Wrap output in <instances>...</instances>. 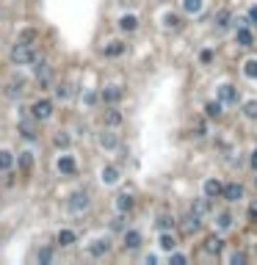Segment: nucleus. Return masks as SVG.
I'll return each instance as SVG.
<instances>
[{
  "mask_svg": "<svg viewBox=\"0 0 257 265\" xmlns=\"http://www.w3.org/2000/svg\"><path fill=\"white\" fill-rule=\"evenodd\" d=\"M22 94H25V80H22V78L9 80V86H6V97H9V100H17V97H22Z\"/></svg>",
  "mask_w": 257,
  "mask_h": 265,
  "instance_id": "obj_17",
  "label": "nucleus"
},
{
  "mask_svg": "<svg viewBox=\"0 0 257 265\" xmlns=\"http://www.w3.org/2000/svg\"><path fill=\"white\" fill-rule=\"evenodd\" d=\"M174 221L169 213H158V219H155V227H158V232H169V229H174Z\"/></svg>",
  "mask_w": 257,
  "mask_h": 265,
  "instance_id": "obj_20",
  "label": "nucleus"
},
{
  "mask_svg": "<svg viewBox=\"0 0 257 265\" xmlns=\"http://www.w3.org/2000/svg\"><path fill=\"white\" fill-rule=\"evenodd\" d=\"M216 100L219 103H224V108H229V105H238V88H235L232 83H221L219 88H216Z\"/></svg>",
  "mask_w": 257,
  "mask_h": 265,
  "instance_id": "obj_3",
  "label": "nucleus"
},
{
  "mask_svg": "<svg viewBox=\"0 0 257 265\" xmlns=\"http://www.w3.org/2000/svg\"><path fill=\"white\" fill-rule=\"evenodd\" d=\"M56 240H58V246H64V249H66V246H75V243H78V235L72 232V229H61Z\"/></svg>",
  "mask_w": 257,
  "mask_h": 265,
  "instance_id": "obj_23",
  "label": "nucleus"
},
{
  "mask_svg": "<svg viewBox=\"0 0 257 265\" xmlns=\"http://www.w3.org/2000/svg\"><path fill=\"white\" fill-rule=\"evenodd\" d=\"M235 42H238L241 47H252V44H254V33L246 28V22H243L241 28L235 31Z\"/></svg>",
  "mask_w": 257,
  "mask_h": 265,
  "instance_id": "obj_18",
  "label": "nucleus"
},
{
  "mask_svg": "<svg viewBox=\"0 0 257 265\" xmlns=\"http://www.w3.org/2000/svg\"><path fill=\"white\" fill-rule=\"evenodd\" d=\"M119 28L125 31V33H133L138 28V17L136 14H125V17H119Z\"/></svg>",
  "mask_w": 257,
  "mask_h": 265,
  "instance_id": "obj_21",
  "label": "nucleus"
},
{
  "mask_svg": "<svg viewBox=\"0 0 257 265\" xmlns=\"http://www.w3.org/2000/svg\"><path fill=\"white\" fill-rule=\"evenodd\" d=\"M229 25H232V11H219V14H216V28L227 31Z\"/></svg>",
  "mask_w": 257,
  "mask_h": 265,
  "instance_id": "obj_30",
  "label": "nucleus"
},
{
  "mask_svg": "<svg viewBox=\"0 0 257 265\" xmlns=\"http://www.w3.org/2000/svg\"><path fill=\"white\" fill-rule=\"evenodd\" d=\"M11 166H14V155L6 152V149H0V172H9Z\"/></svg>",
  "mask_w": 257,
  "mask_h": 265,
  "instance_id": "obj_32",
  "label": "nucleus"
},
{
  "mask_svg": "<svg viewBox=\"0 0 257 265\" xmlns=\"http://www.w3.org/2000/svg\"><path fill=\"white\" fill-rule=\"evenodd\" d=\"M169 262H172V265H185V262H188V257H185V254H180V251H172Z\"/></svg>",
  "mask_w": 257,
  "mask_h": 265,
  "instance_id": "obj_38",
  "label": "nucleus"
},
{
  "mask_svg": "<svg viewBox=\"0 0 257 265\" xmlns=\"http://www.w3.org/2000/svg\"><path fill=\"white\" fill-rule=\"evenodd\" d=\"M182 11L191 14V17H197V14L205 11V0H182Z\"/></svg>",
  "mask_w": 257,
  "mask_h": 265,
  "instance_id": "obj_19",
  "label": "nucleus"
},
{
  "mask_svg": "<svg viewBox=\"0 0 257 265\" xmlns=\"http://www.w3.org/2000/svg\"><path fill=\"white\" fill-rule=\"evenodd\" d=\"M58 172L64 177H75V172H78L75 158H72V155H61V158H58Z\"/></svg>",
  "mask_w": 257,
  "mask_h": 265,
  "instance_id": "obj_13",
  "label": "nucleus"
},
{
  "mask_svg": "<svg viewBox=\"0 0 257 265\" xmlns=\"http://www.w3.org/2000/svg\"><path fill=\"white\" fill-rule=\"evenodd\" d=\"M207 133V125H202V122H199V125H197V133H194V135H205Z\"/></svg>",
  "mask_w": 257,
  "mask_h": 265,
  "instance_id": "obj_46",
  "label": "nucleus"
},
{
  "mask_svg": "<svg viewBox=\"0 0 257 265\" xmlns=\"http://www.w3.org/2000/svg\"><path fill=\"white\" fill-rule=\"evenodd\" d=\"M19 133H22V138H28V141H39V130H36L33 122H22V125H19Z\"/></svg>",
  "mask_w": 257,
  "mask_h": 265,
  "instance_id": "obj_27",
  "label": "nucleus"
},
{
  "mask_svg": "<svg viewBox=\"0 0 257 265\" xmlns=\"http://www.w3.org/2000/svg\"><path fill=\"white\" fill-rule=\"evenodd\" d=\"M125 50H127V44L122 42V39H113V42H108L103 47V56L105 58H119V56H125Z\"/></svg>",
  "mask_w": 257,
  "mask_h": 265,
  "instance_id": "obj_11",
  "label": "nucleus"
},
{
  "mask_svg": "<svg viewBox=\"0 0 257 265\" xmlns=\"http://www.w3.org/2000/svg\"><path fill=\"white\" fill-rule=\"evenodd\" d=\"M36 39V31H22V39L19 42H33Z\"/></svg>",
  "mask_w": 257,
  "mask_h": 265,
  "instance_id": "obj_45",
  "label": "nucleus"
},
{
  "mask_svg": "<svg viewBox=\"0 0 257 265\" xmlns=\"http://www.w3.org/2000/svg\"><path fill=\"white\" fill-rule=\"evenodd\" d=\"M141 232L138 229H125V237H122V243H125V249L127 251H136V249H141Z\"/></svg>",
  "mask_w": 257,
  "mask_h": 265,
  "instance_id": "obj_10",
  "label": "nucleus"
},
{
  "mask_svg": "<svg viewBox=\"0 0 257 265\" xmlns=\"http://www.w3.org/2000/svg\"><path fill=\"white\" fill-rule=\"evenodd\" d=\"M9 58H11V64H17V66L19 64H33V61L39 58V50L31 42H17L14 47H11Z\"/></svg>",
  "mask_w": 257,
  "mask_h": 265,
  "instance_id": "obj_1",
  "label": "nucleus"
},
{
  "mask_svg": "<svg viewBox=\"0 0 257 265\" xmlns=\"http://www.w3.org/2000/svg\"><path fill=\"white\" fill-rule=\"evenodd\" d=\"M97 141H100V147H103V149H116L119 147V138H116V133H113V127H108V130L100 133Z\"/></svg>",
  "mask_w": 257,
  "mask_h": 265,
  "instance_id": "obj_15",
  "label": "nucleus"
},
{
  "mask_svg": "<svg viewBox=\"0 0 257 265\" xmlns=\"http://www.w3.org/2000/svg\"><path fill=\"white\" fill-rule=\"evenodd\" d=\"M53 144H56L58 149H64V147H69V135L66 133H58L56 138H53Z\"/></svg>",
  "mask_w": 257,
  "mask_h": 265,
  "instance_id": "obj_36",
  "label": "nucleus"
},
{
  "mask_svg": "<svg viewBox=\"0 0 257 265\" xmlns=\"http://www.w3.org/2000/svg\"><path fill=\"white\" fill-rule=\"evenodd\" d=\"M205 254H211V257H219L221 251H224V237L221 235H211V237H205Z\"/></svg>",
  "mask_w": 257,
  "mask_h": 265,
  "instance_id": "obj_7",
  "label": "nucleus"
},
{
  "mask_svg": "<svg viewBox=\"0 0 257 265\" xmlns=\"http://www.w3.org/2000/svg\"><path fill=\"white\" fill-rule=\"evenodd\" d=\"M202 191H205V196H211V199H221V196H224V185H221L216 177H211V180H205Z\"/></svg>",
  "mask_w": 257,
  "mask_h": 265,
  "instance_id": "obj_9",
  "label": "nucleus"
},
{
  "mask_svg": "<svg viewBox=\"0 0 257 265\" xmlns=\"http://www.w3.org/2000/svg\"><path fill=\"white\" fill-rule=\"evenodd\" d=\"M103 122H105V127H113V130H116V127H122V122H125V116H122V111L119 108H108V111L103 113Z\"/></svg>",
  "mask_w": 257,
  "mask_h": 265,
  "instance_id": "obj_14",
  "label": "nucleus"
},
{
  "mask_svg": "<svg viewBox=\"0 0 257 265\" xmlns=\"http://www.w3.org/2000/svg\"><path fill=\"white\" fill-rule=\"evenodd\" d=\"M97 100H100V97H97L94 91H86V94H83V103H86V105H97Z\"/></svg>",
  "mask_w": 257,
  "mask_h": 265,
  "instance_id": "obj_43",
  "label": "nucleus"
},
{
  "mask_svg": "<svg viewBox=\"0 0 257 265\" xmlns=\"http://www.w3.org/2000/svg\"><path fill=\"white\" fill-rule=\"evenodd\" d=\"M229 262H235V265H241V262H249V257L243 254V251H235V254H229Z\"/></svg>",
  "mask_w": 257,
  "mask_h": 265,
  "instance_id": "obj_40",
  "label": "nucleus"
},
{
  "mask_svg": "<svg viewBox=\"0 0 257 265\" xmlns=\"http://www.w3.org/2000/svg\"><path fill=\"white\" fill-rule=\"evenodd\" d=\"M31 116L36 122H47L53 116V103L50 100H36V103L31 105Z\"/></svg>",
  "mask_w": 257,
  "mask_h": 265,
  "instance_id": "obj_5",
  "label": "nucleus"
},
{
  "mask_svg": "<svg viewBox=\"0 0 257 265\" xmlns=\"http://www.w3.org/2000/svg\"><path fill=\"white\" fill-rule=\"evenodd\" d=\"M246 19H249V22H257V6H249V11H246Z\"/></svg>",
  "mask_w": 257,
  "mask_h": 265,
  "instance_id": "obj_44",
  "label": "nucleus"
},
{
  "mask_svg": "<svg viewBox=\"0 0 257 265\" xmlns=\"http://www.w3.org/2000/svg\"><path fill=\"white\" fill-rule=\"evenodd\" d=\"M39 262H53V249L50 246L39 249Z\"/></svg>",
  "mask_w": 257,
  "mask_h": 265,
  "instance_id": "obj_37",
  "label": "nucleus"
},
{
  "mask_svg": "<svg viewBox=\"0 0 257 265\" xmlns=\"http://www.w3.org/2000/svg\"><path fill=\"white\" fill-rule=\"evenodd\" d=\"M180 224V229H182V235H197L199 229H202V219L199 215H194L191 210H188L185 215H182V219L177 221Z\"/></svg>",
  "mask_w": 257,
  "mask_h": 265,
  "instance_id": "obj_4",
  "label": "nucleus"
},
{
  "mask_svg": "<svg viewBox=\"0 0 257 265\" xmlns=\"http://www.w3.org/2000/svg\"><path fill=\"white\" fill-rule=\"evenodd\" d=\"M232 224H235L232 213H219V215H216V227H219V232H227V229H232Z\"/></svg>",
  "mask_w": 257,
  "mask_h": 265,
  "instance_id": "obj_25",
  "label": "nucleus"
},
{
  "mask_svg": "<svg viewBox=\"0 0 257 265\" xmlns=\"http://www.w3.org/2000/svg\"><path fill=\"white\" fill-rule=\"evenodd\" d=\"M213 61V50H202L199 53V64H211Z\"/></svg>",
  "mask_w": 257,
  "mask_h": 265,
  "instance_id": "obj_42",
  "label": "nucleus"
},
{
  "mask_svg": "<svg viewBox=\"0 0 257 265\" xmlns=\"http://www.w3.org/2000/svg\"><path fill=\"white\" fill-rule=\"evenodd\" d=\"M243 185L241 182H227L224 185V196H221V199H227V202H241L243 199Z\"/></svg>",
  "mask_w": 257,
  "mask_h": 265,
  "instance_id": "obj_12",
  "label": "nucleus"
},
{
  "mask_svg": "<svg viewBox=\"0 0 257 265\" xmlns=\"http://www.w3.org/2000/svg\"><path fill=\"white\" fill-rule=\"evenodd\" d=\"M133 205H136V202H133L130 194H119L116 196V210H119V213H130Z\"/></svg>",
  "mask_w": 257,
  "mask_h": 265,
  "instance_id": "obj_24",
  "label": "nucleus"
},
{
  "mask_svg": "<svg viewBox=\"0 0 257 265\" xmlns=\"http://www.w3.org/2000/svg\"><path fill=\"white\" fill-rule=\"evenodd\" d=\"M243 75H246L249 80H257V61L254 58L243 61Z\"/></svg>",
  "mask_w": 257,
  "mask_h": 265,
  "instance_id": "obj_33",
  "label": "nucleus"
},
{
  "mask_svg": "<svg viewBox=\"0 0 257 265\" xmlns=\"http://www.w3.org/2000/svg\"><path fill=\"white\" fill-rule=\"evenodd\" d=\"M56 97L58 100H69V86H56Z\"/></svg>",
  "mask_w": 257,
  "mask_h": 265,
  "instance_id": "obj_41",
  "label": "nucleus"
},
{
  "mask_svg": "<svg viewBox=\"0 0 257 265\" xmlns=\"http://www.w3.org/2000/svg\"><path fill=\"white\" fill-rule=\"evenodd\" d=\"M103 100H105L108 105H116L119 100H122V88L119 86H108L105 91H103Z\"/></svg>",
  "mask_w": 257,
  "mask_h": 265,
  "instance_id": "obj_26",
  "label": "nucleus"
},
{
  "mask_svg": "<svg viewBox=\"0 0 257 265\" xmlns=\"http://www.w3.org/2000/svg\"><path fill=\"white\" fill-rule=\"evenodd\" d=\"M127 229V213H116L111 219V232H125Z\"/></svg>",
  "mask_w": 257,
  "mask_h": 265,
  "instance_id": "obj_29",
  "label": "nucleus"
},
{
  "mask_svg": "<svg viewBox=\"0 0 257 265\" xmlns=\"http://www.w3.org/2000/svg\"><path fill=\"white\" fill-rule=\"evenodd\" d=\"M243 116L249 122H257V100H246L243 103Z\"/></svg>",
  "mask_w": 257,
  "mask_h": 265,
  "instance_id": "obj_31",
  "label": "nucleus"
},
{
  "mask_svg": "<svg viewBox=\"0 0 257 265\" xmlns=\"http://www.w3.org/2000/svg\"><path fill=\"white\" fill-rule=\"evenodd\" d=\"M191 213L199 215L202 221L211 215V196H199V199H191Z\"/></svg>",
  "mask_w": 257,
  "mask_h": 265,
  "instance_id": "obj_6",
  "label": "nucleus"
},
{
  "mask_svg": "<svg viewBox=\"0 0 257 265\" xmlns=\"http://www.w3.org/2000/svg\"><path fill=\"white\" fill-rule=\"evenodd\" d=\"M111 246H113L111 237H97V240L89 243V254L91 257H105L108 251H111Z\"/></svg>",
  "mask_w": 257,
  "mask_h": 265,
  "instance_id": "obj_8",
  "label": "nucleus"
},
{
  "mask_svg": "<svg viewBox=\"0 0 257 265\" xmlns=\"http://www.w3.org/2000/svg\"><path fill=\"white\" fill-rule=\"evenodd\" d=\"M158 246L163 249V251H174L177 249V235L169 229V232H158Z\"/></svg>",
  "mask_w": 257,
  "mask_h": 265,
  "instance_id": "obj_16",
  "label": "nucleus"
},
{
  "mask_svg": "<svg viewBox=\"0 0 257 265\" xmlns=\"http://www.w3.org/2000/svg\"><path fill=\"white\" fill-rule=\"evenodd\" d=\"M66 207H69V213H75V215L86 213V210L91 207V196H89V191H75V194L69 196V202H66Z\"/></svg>",
  "mask_w": 257,
  "mask_h": 265,
  "instance_id": "obj_2",
  "label": "nucleus"
},
{
  "mask_svg": "<svg viewBox=\"0 0 257 265\" xmlns=\"http://www.w3.org/2000/svg\"><path fill=\"white\" fill-rule=\"evenodd\" d=\"M246 219L257 224V199H254V202H249V210H246Z\"/></svg>",
  "mask_w": 257,
  "mask_h": 265,
  "instance_id": "obj_39",
  "label": "nucleus"
},
{
  "mask_svg": "<svg viewBox=\"0 0 257 265\" xmlns=\"http://www.w3.org/2000/svg\"><path fill=\"white\" fill-rule=\"evenodd\" d=\"M221 113H224V103H219V100H213V103H205V116H207V119H219Z\"/></svg>",
  "mask_w": 257,
  "mask_h": 265,
  "instance_id": "obj_22",
  "label": "nucleus"
},
{
  "mask_svg": "<svg viewBox=\"0 0 257 265\" xmlns=\"http://www.w3.org/2000/svg\"><path fill=\"white\" fill-rule=\"evenodd\" d=\"M103 182L105 185H116L119 182V168L116 166H105L103 168Z\"/></svg>",
  "mask_w": 257,
  "mask_h": 265,
  "instance_id": "obj_28",
  "label": "nucleus"
},
{
  "mask_svg": "<svg viewBox=\"0 0 257 265\" xmlns=\"http://www.w3.org/2000/svg\"><path fill=\"white\" fill-rule=\"evenodd\" d=\"M249 166H252L254 172H257V149H254V152H252V158H249Z\"/></svg>",
  "mask_w": 257,
  "mask_h": 265,
  "instance_id": "obj_47",
  "label": "nucleus"
},
{
  "mask_svg": "<svg viewBox=\"0 0 257 265\" xmlns=\"http://www.w3.org/2000/svg\"><path fill=\"white\" fill-rule=\"evenodd\" d=\"M19 166L28 172V168L33 166V152H19Z\"/></svg>",
  "mask_w": 257,
  "mask_h": 265,
  "instance_id": "obj_34",
  "label": "nucleus"
},
{
  "mask_svg": "<svg viewBox=\"0 0 257 265\" xmlns=\"http://www.w3.org/2000/svg\"><path fill=\"white\" fill-rule=\"evenodd\" d=\"M163 22H166V28H169V31L180 28V17H177V14H166V17H163Z\"/></svg>",
  "mask_w": 257,
  "mask_h": 265,
  "instance_id": "obj_35",
  "label": "nucleus"
}]
</instances>
